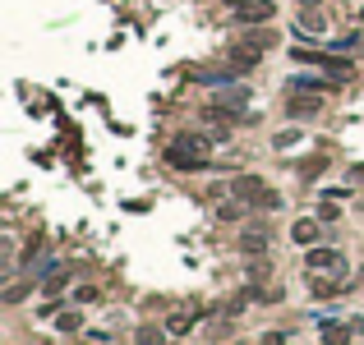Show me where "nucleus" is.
<instances>
[{
    "mask_svg": "<svg viewBox=\"0 0 364 345\" xmlns=\"http://www.w3.org/2000/svg\"><path fill=\"white\" fill-rule=\"evenodd\" d=\"M295 60L300 65H323V69H332V74H350V60H332V56H319V51H295Z\"/></svg>",
    "mask_w": 364,
    "mask_h": 345,
    "instance_id": "6",
    "label": "nucleus"
},
{
    "mask_svg": "<svg viewBox=\"0 0 364 345\" xmlns=\"http://www.w3.org/2000/svg\"><path fill=\"white\" fill-rule=\"evenodd\" d=\"M56 327H61V331H78V313H61V318H56Z\"/></svg>",
    "mask_w": 364,
    "mask_h": 345,
    "instance_id": "12",
    "label": "nucleus"
},
{
    "mask_svg": "<svg viewBox=\"0 0 364 345\" xmlns=\"http://www.w3.org/2000/svg\"><path fill=\"white\" fill-rule=\"evenodd\" d=\"M189 327H194V313H175V318L167 322V331H171V336H184Z\"/></svg>",
    "mask_w": 364,
    "mask_h": 345,
    "instance_id": "11",
    "label": "nucleus"
},
{
    "mask_svg": "<svg viewBox=\"0 0 364 345\" xmlns=\"http://www.w3.org/2000/svg\"><path fill=\"white\" fill-rule=\"evenodd\" d=\"M300 5H304V10H319V0H300Z\"/></svg>",
    "mask_w": 364,
    "mask_h": 345,
    "instance_id": "14",
    "label": "nucleus"
},
{
    "mask_svg": "<svg viewBox=\"0 0 364 345\" xmlns=\"http://www.w3.org/2000/svg\"><path fill=\"white\" fill-rule=\"evenodd\" d=\"M290 240H295V244H314V240H319V221H295Z\"/></svg>",
    "mask_w": 364,
    "mask_h": 345,
    "instance_id": "9",
    "label": "nucleus"
},
{
    "mask_svg": "<svg viewBox=\"0 0 364 345\" xmlns=\"http://www.w3.org/2000/svg\"><path fill=\"white\" fill-rule=\"evenodd\" d=\"M138 341H143V345H162V331H152V327H143V331H138Z\"/></svg>",
    "mask_w": 364,
    "mask_h": 345,
    "instance_id": "13",
    "label": "nucleus"
},
{
    "mask_svg": "<svg viewBox=\"0 0 364 345\" xmlns=\"http://www.w3.org/2000/svg\"><path fill=\"white\" fill-rule=\"evenodd\" d=\"M231 189H235V198H244V203H263V208H277V194H272V189H263V180H249V175H244V180H235Z\"/></svg>",
    "mask_w": 364,
    "mask_h": 345,
    "instance_id": "4",
    "label": "nucleus"
},
{
    "mask_svg": "<svg viewBox=\"0 0 364 345\" xmlns=\"http://www.w3.org/2000/svg\"><path fill=\"white\" fill-rule=\"evenodd\" d=\"M258 56H263V46H258L254 37H249L244 46H231V51H226L231 69H254V65H258Z\"/></svg>",
    "mask_w": 364,
    "mask_h": 345,
    "instance_id": "5",
    "label": "nucleus"
},
{
    "mask_svg": "<svg viewBox=\"0 0 364 345\" xmlns=\"http://www.w3.org/2000/svg\"><path fill=\"white\" fill-rule=\"evenodd\" d=\"M240 249H244V254H263V249H268V230H244Z\"/></svg>",
    "mask_w": 364,
    "mask_h": 345,
    "instance_id": "8",
    "label": "nucleus"
},
{
    "mask_svg": "<svg viewBox=\"0 0 364 345\" xmlns=\"http://www.w3.org/2000/svg\"><path fill=\"white\" fill-rule=\"evenodd\" d=\"M304 267L314 271V276H332V281H346V254H336V249H309L304 258Z\"/></svg>",
    "mask_w": 364,
    "mask_h": 345,
    "instance_id": "2",
    "label": "nucleus"
},
{
    "mask_svg": "<svg viewBox=\"0 0 364 345\" xmlns=\"http://www.w3.org/2000/svg\"><path fill=\"white\" fill-rule=\"evenodd\" d=\"M208 148H213V138L180 134V138H171V148H167V162L175 166V170H203V166L213 162V157H208Z\"/></svg>",
    "mask_w": 364,
    "mask_h": 345,
    "instance_id": "1",
    "label": "nucleus"
},
{
    "mask_svg": "<svg viewBox=\"0 0 364 345\" xmlns=\"http://www.w3.org/2000/svg\"><path fill=\"white\" fill-rule=\"evenodd\" d=\"M319 336H323V345H350V327H336V322H328Z\"/></svg>",
    "mask_w": 364,
    "mask_h": 345,
    "instance_id": "10",
    "label": "nucleus"
},
{
    "mask_svg": "<svg viewBox=\"0 0 364 345\" xmlns=\"http://www.w3.org/2000/svg\"><path fill=\"white\" fill-rule=\"evenodd\" d=\"M323 106V92H290V115H314Z\"/></svg>",
    "mask_w": 364,
    "mask_h": 345,
    "instance_id": "7",
    "label": "nucleus"
},
{
    "mask_svg": "<svg viewBox=\"0 0 364 345\" xmlns=\"http://www.w3.org/2000/svg\"><path fill=\"white\" fill-rule=\"evenodd\" d=\"M272 14H277L272 0H244V5H235V10H231V19H235V23H268Z\"/></svg>",
    "mask_w": 364,
    "mask_h": 345,
    "instance_id": "3",
    "label": "nucleus"
}]
</instances>
